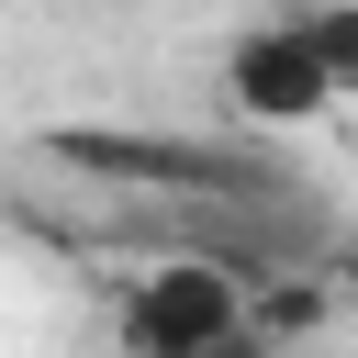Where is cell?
Masks as SVG:
<instances>
[{
	"instance_id": "obj_1",
	"label": "cell",
	"mask_w": 358,
	"mask_h": 358,
	"mask_svg": "<svg viewBox=\"0 0 358 358\" xmlns=\"http://www.w3.org/2000/svg\"><path fill=\"white\" fill-rule=\"evenodd\" d=\"M246 324V268H224L213 246H179L157 268H134V291L112 302V347L123 358H235Z\"/></svg>"
},
{
	"instance_id": "obj_2",
	"label": "cell",
	"mask_w": 358,
	"mask_h": 358,
	"mask_svg": "<svg viewBox=\"0 0 358 358\" xmlns=\"http://www.w3.org/2000/svg\"><path fill=\"white\" fill-rule=\"evenodd\" d=\"M56 168L90 179H145V190H190V201H280V168L246 145H168V134H45Z\"/></svg>"
},
{
	"instance_id": "obj_3",
	"label": "cell",
	"mask_w": 358,
	"mask_h": 358,
	"mask_svg": "<svg viewBox=\"0 0 358 358\" xmlns=\"http://www.w3.org/2000/svg\"><path fill=\"white\" fill-rule=\"evenodd\" d=\"M224 101L246 112V123H280V134H302V123H324L347 90L324 78V56H313V34L280 11V22H246L235 45H224Z\"/></svg>"
},
{
	"instance_id": "obj_4",
	"label": "cell",
	"mask_w": 358,
	"mask_h": 358,
	"mask_svg": "<svg viewBox=\"0 0 358 358\" xmlns=\"http://www.w3.org/2000/svg\"><path fill=\"white\" fill-rule=\"evenodd\" d=\"M324 313H336V291H324L313 268H268V280H246V324H257L268 347H302V336H324Z\"/></svg>"
},
{
	"instance_id": "obj_5",
	"label": "cell",
	"mask_w": 358,
	"mask_h": 358,
	"mask_svg": "<svg viewBox=\"0 0 358 358\" xmlns=\"http://www.w3.org/2000/svg\"><path fill=\"white\" fill-rule=\"evenodd\" d=\"M291 22L313 34V56H324V78H336V90H358V0H302Z\"/></svg>"
},
{
	"instance_id": "obj_6",
	"label": "cell",
	"mask_w": 358,
	"mask_h": 358,
	"mask_svg": "<svg viewBox=\"0 0 358 358\" xmlns=\"http://www.w3.org/2000/svg\"><path fill=\"white\" fill-rule=\"evenodd\" d=\"M235 358H291V347H268V336H246V347H235Z\"/></svg>"
},
{
	"instance_id": "obj_7",
	"label": "cell",
	"mask_w": 358,
	"mask_h": 358,
	"mask_svg": "<svg viewBox=\"0 0 358 358\" xmlns=\"http://www.w3.org/2000/svg\"><path fill=\"white\" fill-rule=\"evenodd\" d=\"M336 302H358V257H347V280H336Z\"/></svg>"
}]
</instances>
